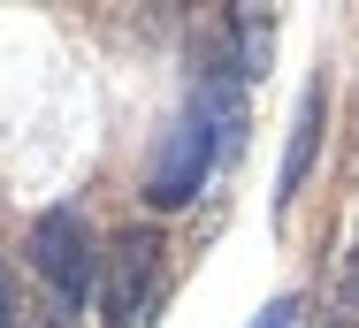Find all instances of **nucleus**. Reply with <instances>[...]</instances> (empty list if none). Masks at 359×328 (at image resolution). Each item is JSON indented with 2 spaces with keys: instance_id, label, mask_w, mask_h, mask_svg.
Returning a JSON list of instances; mask_svg holds the SVG:
<instances>
[{
  "instance_id": "nucleus-2",
  "label": "nucleus",
  "mask_w": 359,
  "mask_h": 328,
  "mask_svg": "<svg viewBox=\"0 0 359 328\" xmlns=\"http://www.w3.org/2000/svg\"><path fill=\"white\" fill-rule=\"evenodd\" d=\"M31 267L54 290V313H76L92 298V237H84V221L69 206H54V214L31 221Z\"/></svg>"
},
{
  "instance_id": "nucleus-5",
  "label": "nucleus",
  "mask_w": 359,
  "mask_h": 328,
  "mask_svg": "<svg viewBox=\"0 0 359 328\" xmlns=\"http://www.w3.org/2000/svg\"><path fill=\"white\" fill-rule=\"evenodd\" d=\"M290 313H298V306H290V298H276V306H268V313H260L252 328H290Z\"/></svg>"
},
{
  "instance_id": "nucleus-4",
  "label": "nucleus",
  "mask_w": 359,
  "mask_h": 328,
  "mask_svg": "<svg viewBox=\"0 0 359 328\" xmlns=\"http://www.w3.org/2000/svg\"><path fill=\"white\" fill-rule=\"evenodd\" d=\"M321 84H306V100H298V123H290V145H283V191L276 198H290L298 184H306V168H313V145H321Z\"/></svg>"
},
{
  "instance_id": "nucleus-3",
  "label": "nucleus",
  "mask_w": 359,
  "mask_h": 328,
  "mask_svg": "<svg viewBox=\"0 0 359 328\" xmlns=\"http://www.w3.org/2000/svg\"><path fill=\"white\" fill-rule=\"evenodd\" d=\"M215 160H222L215 130H207L199 115H184V123H176V137H168V145L153 153V168H145V198H153V206H191Z\"/></svg>"
},
{
  "instance_id": "nucleus-1",
  "label": "nucleus",
  "mask_w": 359,
  "mask_h": 328,
  "mask_svg": "<svg viewBox=\"0 0 359 328\" xmlns=\"http://www.w3.org/2000/svg\"><path fill=\"white\" fill-rule=\"evenodd\" d=\"M161 282H168V245H161V229L115 237V260H107V328H153Z\"/></svg>"
},
{
  "instance_id": "nucleus-6",
  "label": "nucleus",
  "mask_w": 359,
  "mask_h": 328,
  "mask_svg": "<svg viewBox=\"0 0 359 328\" xmlns=\"http://www.w3.org/2000/svg\"><path fill=\"white\" fill-rule=\"evenodd\" d=\"M0 328H8V298H0Z\"/></svg>"
}]
</instances>
